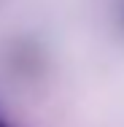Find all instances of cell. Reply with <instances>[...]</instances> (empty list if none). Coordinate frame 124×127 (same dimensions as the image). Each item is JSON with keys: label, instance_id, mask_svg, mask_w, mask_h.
<instances>
[{"label": "cell", "instance_id": "obj_1", "mask_svg": "<svg viewBox=\"0 0 124 127\" xmlns=\"http://www.w3.org/2000/svg\"><path fill=\"white\" fill-rule=\"evenodd\" d=\"M0 127H11V125H5V122H3V119H0Z\"/></svg>", "mask_w": 124, "mask_h": 127}]
</instances>
